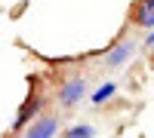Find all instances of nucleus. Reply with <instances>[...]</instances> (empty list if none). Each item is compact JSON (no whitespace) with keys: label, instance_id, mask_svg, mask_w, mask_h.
<instances>
[{"label":"nucleus","instance_id":"nucleus-1","mask_svg":"<svg viewBox=\"0 0 154 138\" xmlns=\"http://www.w3.org/2000/svg\"><path fill=\"white\" fill-rule=\"evenodd\" d=\"M86 80L83 77H71V80H65L59 86V92H56V98H59V104L62 107H74V104H80L83 98H86Z\"/></svg>","mask_w":154,"mask_h":138},{"label":"nucleus","instance_id":"nucleus-2","mask_svg":"<svg viewBox=\"0 0 154 138\" xmlns=\"http://www.w3.org/2000/svg\"><path fill=\"white\" fill-rule=\"evenodd\" d=\"M59 129H62V120L56 114H43V117H37L31 126L22 132V138H56Z\"/></svg>","mask_w":154,"mask_h":138},{"label":"nucleus","instance_id":"nucleus-3","mask_svg":"<svg viewBox=\"0 0 154 138\" xmlns=\"http://www.w3.org/2000/svg\"><path fill=\"white\" fill-rule=\"evenodd\" d=\"M40 104H43V98L40 95H31L28 101H25L22 107H19V114H16V123H12V129L16 132H25L31 126V123L37 120V114H40Z\"/></svg>","mask_w":154,"mask_h":138},{"label":"nucleus","instance_id":"nucleus-4","mask_svg":"<svg viewBox=\"0 0 154 138\" xmlns=\"http://www.w3.org/2000/svg\"><path fill=\"white\" fill-rule=\"evenodd\" d=\"M133 52H136L133 40H120V43H114L108 52H105V65H108V68H123L126 61L133 58Z\"/></svg>","mask_w":154,"mask_h":138},{"label":"nucleus","instance_id":"nucleus-5","mask_svg":"<svg viewBox=\"0 0 154 138\" xmlns=\"http://www.w3.org/2000/svg\"><path fill=\"white\" fill-rule=\"evenodd\" d=\"M133 25L145 28V31H154V0H139L133 6Z\"/></svg>","mask_w":154,"mask_h":138},{"label":"nucleus","instance_id":"nucleus-6","mask_svg":"<svg viewBox=\"0 0 154 138\" xmlns=\"http://www.w3.org/2000/svg\"><path fill=\"white\" fill-rule=\"evenodd\" d=\"M114 95H117V83H111V80H108V83H102L99 89L93 92V104H105V101H111Z\"/></svg>","mask_w":154,"mask_h":138},{"label":"nucleus","instance_id":"nucleus-7","mask_svg":"<svg viewBox=\"0 0 154 138\" xmlns=\"http://www.w3.org/2000/svg\"><path fill=\"white\" fill-rule=\"evenodd\" d=\"M62 138H96V126H89V123H77V126L65 129Z\"/></svg>","mask_w":154,"mask_h":138},{"label":"nucleus","instance_id":"nucleus-8","mask_svg":"<svg viewBox=\"0 0 154 138\" xmlns=\"http://www.w3.org/2000/svg\"><path fill=\"white\" fill-rule=\"evenodd\" d=\"M145 43H148V49H151V58H154V34H148V40H145Z\"/></svg>","mask_w":154,"mask_h":138}]
</instances>
